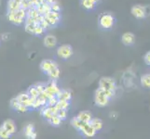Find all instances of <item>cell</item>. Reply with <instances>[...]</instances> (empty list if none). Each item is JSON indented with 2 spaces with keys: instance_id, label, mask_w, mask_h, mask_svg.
<instances>
[{
  "instance_id": "obj_1",
  "label": "cell",
  "mask_w": 150,
  "mask_h": 139,
  "mask_svg": "<svg viewBox=\"0 0 150 139\" xmlns=\"http://www.w3.org/2000/svg\"><path fill=\"white\" fill-rule=\"evenodd\" d=\"M27 17V10H25L23 8H21L18 9L17 11H13V12H7V19L9 22H11L14 25H20L24 24L25 20Z\"/></svg>"
},
{
  "instance_id": "obj_2",
  "label": "cell",
  "mask_w": 150,
  "mask_h": 139,
  "mask_svg": "<svg viewBox=\"0 0 150 139\" xmlns=\"http://www.w3.org/2000/svg\"><path fill=\"white\" fill-rule=\"evenodd\" d=\"M94 102H95L96 106L100 107V108H103L109 104L110 99L105 96V91H103L102 88H99V87H98L94 93Z\"/></svg>"
},
{
  "instance_id": "obj_3",
  "label": "cell",
  "mask_w": 150,
  "mask_h": 139,
  "mask_svg": "<svg viewBox=\"0 0 150 139\" xmlns=\"http://www.w3.org/2000/svg\"><path fill=\"white\" fill-rule=\"evenodd\" d=\"M115 23V18L110 13H103L100 16L99 19V25L102 29L108 30L113 27Z\"/></svg>"
},
{
  "instance_id": "obj_4",
  "label": "cell",
  "mask_w": 150,
  "mask_h": 139,
  "mask_svg": "<svg viewBox=\"0 0 150 139\" xmlns=\"http://www.w3.org/2000/svg\"><path fill=\"white\" fill-rule=\"evenodd\" d=\"M73 48L70 45H62L57 48V56L62 59H68L73 56Z\"/></svg>"
},
{
  "instance_id": "obj_5",
  "label": "cell",
  "mask_w": 150,
  "mask_h": 139,
  "mask_svg": "<svg viewBox=\"0 0 150 139\" xmlns=\"http://www.w3.org/2000/svg\"><path fill=\"white\" fill-rule=\"evenodd\" d=\"M61 91L60 87L57 85V82L50 80V82L47 83V86H46V91L44 92V94L46 96L48 97V99H50V97L55 96L59 94V92Z\"/></svg>"
},
{
  "instance_id": "obj_6",
  "label": "cell",
  "mask_w": 150,
  "mask_h": 139,
  "mask_svg": "<svg viewBox=\"0 0 150 139\" xmlns=\"http://www.w3.org/2000/svg\"><path fill=\"white\" fill-rule=\"evenodd\" d=\"M99 88L103 90H117L116 81L111 77H102L99 80Z\"/></svg>"
},
{
  "instance_id": "obj_7",
  "label": "cell",
  "mask_w": 150,
  "mask_h": 139,
  "mask_svg": "<svg viewBox=\"0 0 150 139\" xmlns=\"http://www.w3.org/2000/svg\"><path fill=\"white\" fill-rule=\"evenodd\" d=\"M132 15L136 19L142 20L147 16L146 6H142V5H134L131 8Z\"/></svg>"
},
{
  "instance_id": "obj_8",
  "label": "cell",
  "mask_w": 150,
  "mask_h": 139,
  "mask_svg": "<svg viewBox=\"0 0 150 139\" xmlns=\"http://www.w3.org/2000/svg\"><path fill=\"white\" fill-rule=\"evenodd\" d=\"M61 13L60 12H55V11H50L47 15H45V20L46 22L49 23L50 27H55L59 24L61 22Z\"/></svg>"
},
{
  "instance_id": "obj_9",
  "label": "cell",
  "mask_w": 150,
  "mask_h": 139,
  "mask_svg": "<svg viewBox=\"0 0 150 139\" xmlns=\"http://www.w3.org/2000/svg\"><path fill=\"white\" fill-rule=\"evenodd\" d=\"M56 67H58V64H57L56 61L51 60V59H43L39 64L40 70L46 74H47L48 73H50L51 70L56 68Z\"/></svg>"
},
{
  "instance_id": "obj_10",
  "label": "cell",
  "mask_w": 150,
  "mask_h": 139,
  "mask_svg": "<svg viewBox=\"0 0 150 139\" xmlns=\"http://www.w3.org/2000/svg\"><path fill=\"white\" fill-rule=\"evenodd\" d=\"M16 97H17L20 104L27 107L28 109H32L34 98H31L27 93H21V94H19Z\"/></svg>"
},
{
  "instance_id": "obj_11",
  "label": "cell",
  "mask_w": 150,
  "mask_h": 139,
  "mask_svg": "<svg viewBox=\"0 0 150 139\" xmlns=\"http://www.w3.org/2000/svg\"><path fill=\"white\" fill-rule=\"evenodd\" d=\"M79 132L86 137H93L97 133L90 122H85L83 126L80 128Z\"/></svg>"
},
{
  "instance_id": "obj_12",
  "label": "cell",
  "mask_w": 150,
  "mask_h": 139,
  "mask_svg": "<svg viewBox=\"0 0 150 139\" xmlns=\"http://www.w3.org/2000/svg\"><path fill=\"white\" fill-rule=\"evenodd\" d=\"M134 41H135V35H134L131 32H127L124 33L121 36V42L124 45L130 46L132 45H133Z\"/></svg>"
},
{
  "instance_id": "obj_13",
  "label": "cell",
  "mask_w": 150,
  "mask_h": 139,
  "mask_svg": "<svg viewBox=\"0 0 150 139\" xmlns=\"http://www.w3.org/2000/svg\"><path fill=\"white\" fill-rule=\"evenodd\" d=\"M24 136L27 139H35L37 138V133L35 131V126L33 123H29L24 127Z\"/></svg>"
},
{
  "instance_id": "obj_14",
  "label": "cell",
  "mask_w": 150,
  "mask_h": 139,
  "mask_svg": "<svg viewBox=\"0 0 150 139\" xmlns=\"http://www.w3.org/2000/svg\"><path fill=\"white\" fill-rule=\"evenodd\" d=\"M2 126L6 129L10 135H13V133H15V132H16L17 128H16V125H15V122L13 120L11 119H8L6 121H4L3 123H2Z\"/></svg>"
},
{
  "instance_id": "obj_15",
  "label": "cell",
  "mask_w": 150,
  "mask_h": 139,
  "mask_svg": "<svg viewBox=\"0 0 150 139\" xmlns=\"http://www.w3.org/2000/svg\"><path fill=\"white\" fill-rule=\"evenodd\" d=\"M57 45V38L52 34H48L44 37V45L48 48H52Z\"/></svg>"
},
{
  "instance_id": "obj_16",
  "label": "cell",
  "mask_w": 150,
  "mask_h": 139,
  "mask_svg": "<svg viewBox=\"0 0 150 139\" xmlns=\"http://www.w3.org/2000/svg\"><path fill=\"white\" fill-rule=\"evenodd\" d=\"M59 101H67L70 102L72 99V93L68 90H61L59 94L56 96Z\"/></svg>"
},
{
  "instance_id": "obj_17",
  "label": "cell",
  "mask_w": 150,
  "mask_h": 139,
  "mask_svg": "<svg viewBox=\"0 0 150 139\" xmlns=\"http://www.w3.org/2000/svg\"><path fill=\"white\" fill-rule=\"evenodd\" d=\"M76 117L79 118V119L82 122H91V121L92 120V114L91 112L89 111V110H82L80 111L79 114L76 115Z\"/></svg>"
},
{
  "instance_id": "obj_18",
  "label": "cell",
  "mask_w": 150,
  "mask_h": 139,
  "mask_svg": "<svg viewBox=\"0 0 150 139\" xmlns=\"http://www.w3.org/2000/svg\"><path fill=\"white\" fill-rule=\"evenodd\" d=\"M38 9V11L41 15H43V16H45V15H47L48 13H50V11H52L51 10V6H50V4L47 3V2H44L42 3L41 5H39L38 7H37Z\"/></svg>"
},
{
  "instance_id": "obj_19",
  "label": "cell",
  "mask_w": 150,
  "mask_h": 139,
  "mask_svg": "<svg viewBox=\"0 0 150 139\" xmlns=\"http://www.w3.org/2000/svg\"><path fill=\"white\" fill-rule=\"evenodd\" d=\"M40 114L42 115V117L44 118V119H46L48 122L53 117V113L51 112L50 109L48 106H45V107L41 108V109H40Z\"/></svg>"
},
{
  "instance_id": "obj_20",
  "label": "cell",
  "mask_w": 150,
  "mask_h": 139,
  "mask_svg": "<svg viewBox=\"0 0 150 139\" xmlns=\"http://www.w3.org/2000/svg\"><path fill=\"white\" fill-rule=\"evenodd\" d=\"M90 123L91 124V126L94 128V130L96 132H99L103 129V122L101 119H99V118H92V120L91 121Z\"/></svg>"
},
{
  "instance_id": "obj_21",
  "label": "cell",
  "mask_w": 150,
  "mask_h": 139,
  "mask_svg": "<svg viewBox=\"0 0 150 139\" xmlns=\"http://www.w3.org/2000/svg\"><path fill=\"white\" fill-rule=\"evenodd\" d=\"M21 8V5L17 3L15 0H8V6H7V12H13L17 11L18 9Z\"/></svg>"
},
{
  "instance_id": "obj_22",
  "label": "cell",
  "mask_w": 150,
  "mask_h": 139,
  "mask_svg": "<svg viewBox=\"0 0 150 139\" xmlns=\"http://www.w3.org/2000/svg\"><path fill=\"white\" fill-rule=\"evenodd\" d=\"M96 2L93 0H81V6L87 10H92L96 8Z\"/></svg>"
},
{
  "instance_id": "obj_23",
  "label": "cell",
  "mask_w": 150,
  "mask_h": 139,
  "mask_svg": "<svg viewBox=\"0 0 150 139\" xmlns=\"http://www.w3.org/2000/svg\"><path fill=\"white\" fill-rule=\"evenodd\" d=\"M84 123H85L84 122L80 121L76 116L74 117V118H72L71 121H70V124H71L72 126H73L76 130H77V131H79V130H80V128H81L82 126H83Z\"/></svg>"
},
{
  "instance_id": "obj_24",
  "label": "cell",
  "mask_w": 150,
  "mask_h": 139,
  "mask_svg": "<svg viewBox=\"0 0 150 139\" xmlns=\"http://www.w3.org/2000/svg\"><path fill=\"white\" fill-rule=\"evenodd\" d=\"M60 73H61V71H60L59 67H56V68H54L53 70H51V71H50V73H47V75L49 76L50 80L56 81L57 79H59Z\"/></svg>"
},
{
  "instance_id": "obj_25",
  "label": "cell",
  "mask_w": 150,
  "mask_h": 139,
  "mask_svg": "<svg viewBox=\"0 0 150 139\" xmlns=\"http://www.w3.org/2000/svg\"><path fill=\"white\" fill-rule=\"evenodd\" d=\"M141 85L144 88H150V73H146L143 74L140 78Z\"/></svg>"
},
{
  "instance_id": "obj_26",
  "label": "cell",
  "mask_w": 150,
  "mask_h": 139,
  "mask_svg": "<svg viewBox=\"0 0 150 139\" xmlns=\"http://www.w3.org/2000/svg\"><path fill=\"white\" fill-rule=\"evenodd\" d=\"M40 13L38 11V9L37 7H32L29 9H27V17L28 18H32V19H37L38 17L40 16Z\"/></svg>"
},
{
  "instance_id": "obj_27",
  "label": "cell",
  "mask_w": 150,
  "mask_h": 139,
  "mask_svg": "<svg viewBox=\"0 0 150 139\" xmlns=\"http://www.w3.org/2000/svg\"><path fill=\"white\" fill-rule=\"evenodd\" d=\"M27 94L29 95V96L31 97V98H37V97H38L39 96V92L38 91V89H37V87H35V85H32V86H30L29 88H28V90H27Z\"/></svg>"
},
{
  "instance_id": "obj_28",
  "label": "cell",
  "mask_w": 150,
  "mask_h": 139,
  "mask_svg": "<svg viewBox=\"0 0 150 139\" xmlns=\"http://www.w3.org/2000/svg\"><path fill=\"white\" fill-rule=\"evenodd\" d=\"M62 119L58 116V115H53V117L49 121V123L51 126H54V127H58L62 124Z\"/></svg>"
},
{
  "instance_id": "obj_29",
  "label": "cell",
  "mask_w": 150,
  "mask_h": 139,
  "mask_svg": "<svg viewBox=\"0 0 150 139\" xmlns=\"http://www.w3.org/2000/svg\"><path fill=\"white\" fill-rule=\"evenodd\" d=\"M69 106H70V102H67V101H59L58 103H57L56 108L58 109V110H68Z\"/></svg>"
},
{
  "instance_id": "obj_30",
  "label": "cell",
  "mask_w": 150,
  "mask_h": 139,
  "mask_svg": "<svg viewBox=\"0 0 150 139\" xmlns=\"http://www.w3.org/2000/svg\"><path fill=\"white\" fill-rule=\"evenodd\" d=\"M11 135L1 125L0 126V139H9Z\"/></svg>"
},
{
  "instance_id": "obj_31",
  "label": "cell",
  "mask_w": 150,
  "mask_h": 139,
  "mask_svg": "<svg viewBox=\"0 0 150 139\" xmlns=\"http://www.w3.org/2000/svg\"><path fill=\"white\" fill-rule=\"evenodd\" d=\"M32 7H34L32 0H22V2H21V8L25 9V10L29 9Z\"/></svg>"
},
{
  "instance_id": "obj_32",
  "label": "cell",
  "mask_w": 150,
  "mask_h": 139,
  "mask_svg": "<svg viewBox=\"0 0 150 139\" xmlns=\"http://www.w3.org/2000/svg\"><path fill=\"white\" fill-rule=\"evenodd\" d=\"M45 32H46V30L41 26L40 24H38V26L35 27V30L34 32V35H35V36H40V35H42Z\"/></svg>"
},
{
  "instance_id": "obj_33",
  "label": "cell",
  "mask_w": 150,
  "mask_h": 139,
  "mask_svg": "<svg viewBox=\"0 0 150 139\" xmlns=\"http://www.w3.org/2000/svg\"><path fill=\"white\" fill-rule=\"evenodd\" d=\"M35 87H37L38 91L39 92V94H42L46 91V86H47V84H44V83H37L34 85Z\"/></svg>"
},
{
  "instance_id": "obj_34",
  "label": "cell",
  "mask_w": 150,
  "mask_h": 139,
  "mask_svg": "<svg viewBox=\"0 0 150 139\" xmlns=\"http://www.w3.org/2000/svg\"><path fill=\"white\" fill-rule=\"evenodd\" d=\"M59 102V99L57 98V96H52L50 97V99H48V103H47V106L48 107H54L57 105V103Z\"/></svg>"
},
{
  "instance_id": "obj_35",
  "label": "cell",
  "mask_w": 150,
  "mask_h": 139,
  "mask_svg": "<svg viewBox=\"0 0 150 139\" xmlns=\"http://www.w3.org/2000/svg\"><path fill=\"white\" fill-rule=\"evenodd\" d=\"M15 110H16L17 112H19V113H25V112L29 111L30 109H28L27 107H25V106H23V105H22V104H19Z\"/></svg>"
},
{
  "instance_id": "obj_36",
  "label": "cell",
  "mask_w": 150,
  "mask_h": 139,
  "mask_svg": "<svg viewBox=\"0 0 150 139\" xmlns=\"http://www.w3.org/2000/svg\"><path fill=\"white\" fill-rule=\"evenodd\" d=\"M19 104H20V103H19V101L17 99V97H13V98H11V99H10V101H9L10 108H11V109H13L14 110H16V108L18 107Z\"/></svg>"
},
{
  "instance_id": "obj_37",
  "label": "cell",
  "mask_w": 150,
  "mask_h": 139,
  "mask_svg": "<svg viewBox=\"0 0 150 139\" xmlns=\"http://www.w3.org/2000/svg\"><path fill=\"white\" fill-rule=\"evenodd\" d=\"M50 6H51V10H52V11H55V12H60L61 11V7H60L59 3L57 2L56 0L52 4H50Z\"/></svg>"
},
{
  "instance_id": "obj_38",
  "label": "cell",
  "mask_w": 150,
  "mask_h": 139,
  "mask_svg": "<svg viewBox=\"0 0 150 139\" xmlns=\"http://www.w3.org/2000/svg\"><path fill=\"white\" fill-rule=\"evenodd\" d=\"M57 115H58L61 118L62 121H64L66 118H67V110H61L58 111Z\"/></svg>"
},
{
  "instance_id": "obj_39",
  "label": "cell",
  "mask_w": 150,
  "mask_h": 139,
  "mask_svg": "<svg viewBox=\"0 0 150 139\" xmlns=\"http://www.w3.org/2000/svg\"><path fill=\"white\" fill-rule=\"evenodd\" d=\"M103 91H105V96H106L109 99L113 98V97L115 96V95H116V91H114V90H103Z\"/></svg>"
},
{
  "instance_id": "obj_40",
  "label": "cell",
  "mask_w": 150,
  "mask_h": 139,
  "mask_svg": "<svg viewBox=\"0 0 150 139\" xmlns=\"http://www.w3.org/2000/svg\"><path fill=\"white\" fill-rule=\"evenodd\" d=\"M144 62H146V65L150 66V51H148V52L146 55H144Z\"/></svg>"
},
{
  "instance_id": "obj_41",
  "label": "cell",
  "mask_w": 150,
  "mask_h": 139,
  "mask_svg": "<svg viewBox=\"0 0 150 139\" xmlns=\"http://www.w3.org/2000/svg\"><path fill=\"white\" fill-rule=\"evenodd\" d=\"M32 2H33V6L34 7H38L39 5L46 2V0H32Z\"/></svg>"
},
{
  "instance_id": "obj_42",
  "label": "cell",
  "mask_w": 150,
  "mask_h": 139,
  "mask_svg": "<svg viewBox=\"0 0 150 139\" xmlns=\"http://www.w3.org/2000/svg\"><path fill=\"white\" fill-rule=\"evenodd\" d=\"M54 1H55V0H46V2L49 3V4H52Z\"/></svg>"
},
{
  "instance_id": "obj_43",
  "label": "cell",
  "mask_w": 150,
  "mask_h": 139,
  "mask_svg": "<svg viewBox=\"0 0 150 139\" xmlns=\"http://www.w3.org/2000/svg\"><path fill=\"white\" fill-rule=\"evenodd\" d=\"M93 1H95L96 3H98V2H99V1H100V0H93Z\"/></svg>"
}]
</instances>
